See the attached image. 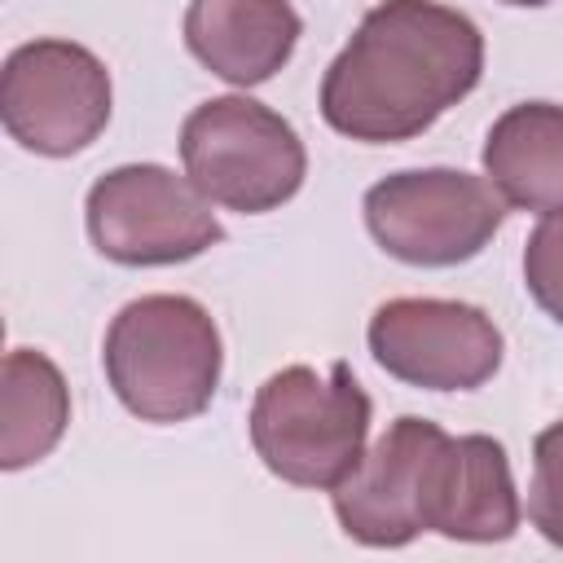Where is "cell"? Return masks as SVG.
I'll return each instance as SVG.
<instances>
[{
	"label": "cell",
	"instance_id": "3",
	"mask_svg": "<svg viewBox=\"0 0 563 563\" xmlns=\"http://www.w3.org/2000/svg\"><path fill=\"white\" fill-rule=\"evenodd\" d=\"M369 396L347 361L330 374L312 365H286L268 374L251 400V444L255 457L295 488H339L369 440Z\"/></svg>",
	"mask_w": 563,
	"mask_h": 563
},
{
	"label": "cell",
	"instance_id": "5",
	"mask_svg": "<svg viewBox=\"0 0 563 563\" xmlns=\"http://www.w3.org/2000/svg\"><path fill=\"white\" fill-rule=\"evenodd\" d=\"M211 207L216 202L189 176H176L163 163H123L92 180L84 224L106 260L128 268H163L224 242V224Z\"/></svg>",
	"mask_w": 563,
	"mask_h": 563
},
{
	"label": "cell",
	"instance_id": "1",
	"mask_svg": "<svg viewBox=\"0 0 563 563\" xmlns=\"http://www.w3.org/2000/svg\"><path fill=\"white\" fill-rule=\"evenodd\" d=\"M484 75L479 26L435 0L374 4L321 79V119L352 141L422 136Z\"/></svg>",
	"mask_w": 563,
	"mask_h": 563
},
{
	"label": "cell",
	"instance_id": "8",
	"mask_svg": "<svg viewBox=\"0 0 563 563\" xmlns=\"http://www.w3.org/2000/svg\"><path fill=\"white\" fill-rule=\"evenodd\" d=\"M365 343L391 378L427 391H475L501 369L506 352V339L484 308L435 295L378 303Z\"/></svg>",
	"mask_w": 563,
	"mask_h": 563
},
{
	"label": "cell",
	"instance_id": "9",
	"mask_svg": "<svg viewBox=\"0 0 563 563\" xmlns=\"http://www.w3.org/2000/svg\"><path fill=\"white\" fill-rule=\"evenodd\" d=\"M444 427L418 413H400L356 462V471L330 488L339 528L374 550L409 545L427 532V484Z\"/></svg>",
	"mask_w": 563,
	"mask_h": 563
},
{
	"label": "cell",
	"instance_id": "10",
	"mask_svg": "<svg viewBox=\"0 0 563 563\" xmlns=\"http://www.w3.org/2000/svg\"><path fill=\"white\" fill-rule=\"evenodd\" d=\"M519 493L506 449L484 435H444L427 484V532L449 541H510L519 528Z\"/></svg>",
	"mask_w": 563,
	"mask_h": 563
},
{
	"label": "cell",
	"instance_id": "15",
	"mask_svg": "<svg viewBox=\"0 0 563 563\" xmlns=\"http://www.w3.org/2000/svg\"><path fill=\"white\" fill-rule=\"evenodd\" d=\"M523 286L537 299V308L554 321H563V211L541 216V224L528 233L523 246Z\"/></svg>",
	"mask_w": 563,
	"mask_h": 563
},
{
	"label": "cell",
	"instance_id": "13",
	"mask_svg": "<svg viewBox=\"0 0 563 563\" xmlns=\"http://www.w3.org/2000/svg\"><path fill=\"white\" fill-rule=\"evenodd\" d=\"M70 422V387L53 356L13 347L0 369V466L22 471L57 449Z\"/></svg>",
	"mask_w": 563,
	"mask_h": 563
},
{
	"label": "cell",
	"instance_id": "12",
	"mask_svg": "<svg viewBox=\"0 0 563 563\" xmlns=\"http://www.w3.org/2000/svg\"><path fill=\"white\" fill-rule=\"evenodd\" d=\"M484 176L515 211H563V106L519 101L484 136Z\"/></svg>",
	"mask_w": 563,
	"mask_h": 563
},
{
	"label": "cell",
	"instance_id": "4",
	"mask_svg": "<svg viewBox=\"0 0 563 563\" xmlns=\"http://www.w3.org/2000/svg\"><path fill=\"white\" fill-rule=\"evenodd\" d=\"M180 163L216 207L242 216L277 211L308 176V150L299 132L273 106L242 92L211 97L185 114Z\"/></svg>",
	"mask_w": 563,
	"mask_h": 563
},
{
	"label": "cell",
	"instance_id": "2",
	"mask_svg": "<svg viewBox=\"0 0 563 563\" xmlns=\"http://www.w3.org/2000/svg\"><path fill=\"white\" fill-rule=\"evenodd\" d=\"M101 365L132 418L158 427L189 422L220 387V325L189 295H141L106 325Z\"/></svg>",
	"mask_w": 563,
	"mask_h": 563
},
{
	"label": "cell",
	"instance_id": "6",
	"mask_svg": "<svg viewBox=\"0 0 563 563\" xmlns=\"http://www.w3.org/2000/svg\"><path fill=\"white\" fill-rule=\"evenodd\" d=\"M365 229L400 264L453 268L475 260L501 229L506 202L488 176L462 167H413L365 189Z\"/></svg>",
	"mask_w": 563,
	"mask_h": 563
},
{
	"label": "cell",
	"instance_id": "16",
	"mask_svg": "<svg viewBox=\"0 0 563 563\" xmlns=\"http://www.w3.org/2000/svg\"><path fill=\"white\" fill-rule=\"evenodd\" d=\"M501 4H519V9H541V4H550V0H501Z\"/></svg>",
	"mask_w": 563,
	"mask_h": 563
},
{
	"label": "cell",
	"instance_id": "7",
	"mask_svg": "<svg viewBox=\"0 0 563 563\" xmlns=\"http://www.w3.org/2000/svg\"><path fill=\"white\" fill-rule=\"evenodd\" d=\"M110 70L75 40H26L4 57L0 119L4 132L44 158L88 150L110 123Z\"/></svg>",
	"mask_w": 563,
	"mask_h": 563
},
{
	"label": "cell",
	"instance_id": "11",
	"mask_svg": "<svg viewBox=\"0 0 563 563\" xmlns=\"http://www.w3.org/2000/svg\"><path fill=\"white\" fill-rule=\"evenodd\" d=\"M299 35L303 22L290 0H189L185 9L189 53L233 88L273 79Z\"/></svg>",
	"mask_w": 563,
	"mask_h": 563
},
{
	"label": "cell",
	"instance_id": "14",
	"mask_svg": "<svg viewBox=\"0 0 563 563\" xmlns=\"http://www.w3.org/2000/svg\"><path fill=\"white\" fill-rule=\"evenodd\" d=\"M532 528L563 550V418L532 440V484H528Z\"/></svg>",
	"mask_w": 563,
	"mask_h": 563
}]
</instances>
